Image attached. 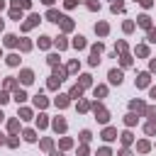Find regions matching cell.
I'll return each mask as SVG.
<instances>
[{"label": "cell", "instance_id": "cb8c5ba5", "mask_svg": "<svg viewBox=\"0 0 156 156\" xmlns=\"http://www.w3.org/2000/svg\"><path fill=\"white\" fill-rule=\"evenodd\" d=\"M3 103H8V93H0V105Z\"/></svg>", "mask_w": 156, "mask_h": 156}, {"label": "cell", "instance_id": "7c38bea8", "mask_svg": "<svg viewBox=\"0 0 156 156\" xmlns=\"http://www.w3.org/2000/svg\"><path fill=\"white\" fill-rule=\"evenodd\" d=\"M146 83H149V76L142 73V76H139V81H136V86H146Z\"/></svg>", "mask_w": 156, "mask_h": 156}, {"label": "cell", "instance_id": "603a6c76", "mask_svg": "<svg viewBox=\"0 0 156 156\" xmlns=\"http://www.w3.org/2000/svg\"><path fill=\"white\" fill-rule=\"evenodd\" d=\"M154 132H156V124H154V122H151V124H146V134H154Z\"/></svg>", "mask_w": 156, "mask_h": 156}, {"label": "cell", "instance_id": "ba28073f", "mask_svg": "<svg viewBox=\"0 0 156 156\" xmlns=\"http://www.w3.org/2000/svg\"><path fill=\"white\" fill-rule=\"evenodd\" d=\"M5 44H8V46H15V44H17V37H15V34H8V37H5Z\"/></svg>", "mask_w": 156, "mask_h": 156}, {"label": "cell", "instance_id": "d4e9b609", "mask_svg": "<svg viewBox=\"0 0 156 156\" xmlns=\"http://www.w3.org/2000/svg\"><path fill=\"white\" fill-rule=\"evenodd\" d=\"M149 117H151V120H156V107H151V110H149Z\"/></svg>", "mask_w": 156, "mask_h": 156}, {"label": "cell", "instance_id": "8992f818", "mask_svg": "<svg viewBox=\"0 0 156 156\" xmlns=\"http://www.w3.org/2000/svg\"><path fill=\"white\" fill-rule=\"evenodd\" d=\"M37 20H39L37 15H29V20H27V22H25V29H29V27H34V25H37Z\"/></svg>", "mask_w": 156, "mask_h": 156}, {"label": "cell", "instance_id": "52a82bcc", "mask_svg": "<svg viewBox=\"0 0 156 156\" xmlns=\"http://www.w3.org/2000/svg\"><path fill=\"white\" fill-rule=\"evenodd\" d=\"M73 46H76V49H83V46H86V39H83V37H76V39H73Z\"/></svg>", "mask_w": 156, "mask_h": 156}, {"label": "cell", "instance_id": "30bf717a", "mask_svg": "<svg viewBox=\"0 0 156 156\" xmlns=\"http://www.w3.org/2000/svg\"><path fill=\"white\" fill-rule=\"evenodd\" d=\"M139 25H142V27H151V20H149L146 15H142V17H139Z\"/></svg>", "mask_w": 156, "mask_h": 156}, {"label": "cell", "instance_id": "7402d4cb", "mask_svg": "<svg viewBox=\"0 0 156 156\" xmlns=\"http://www.w3.org/2000/svg\"><path fill=\"white\" fill-rule=\"evenodd\" d=\"M56 44H58V49H64V46H66V39H64V37H58V39H56Z\"/></svg>", "mask_w": 156, "mask_h": 156}, {"label": "cell", "instance_id": "4316f807", "mask_svg": "<svg viewBox=\"0 0 156 156\" xmlns=\"http://www.w3.org/2000/svg\"><path fill=\"white\" fill-rule=\"evenodd\" d=\"M3 142H5V134H0V144H3Z\"/></svg>", "mask_w": 156, "mask_h": 156}, {"label": "cell", "instance_id": "5bb4252c", "mask_svg": "<svg viewBox=\"0 0 156 156\" xmlns=\"http://www.w3.org/2000/svg\"><path fill=\"white\" fill-rule=\"evenodd\" d=\"M39 107H46V98H42V95H37V100H34Z\"/></svg>", "mask_w": 156, "mask_h": 156}, {"label": "cell", "instance_id": "9a60e30c", "mask_svg": "<svg viewBox=\"0 0 156 156\" xmlns=\"http://www.w3.org/2000/svg\"><path fill=\"white\" fill-rule=\"evenodd\" d=\"M49 20H54V22H58L61 17H58V12H56V10H49Z\"/></svg>", "mask_w": 156, "mask_h": 156}, {"label": "cell", "instance_id": "7a4b0ae2", "mask_svg": "<svg viewBox=\"0 0 156 156\" xmlns=\"http://www.w3.org/2000/svg\"><path fill=\"white\" fill-rule=\"evenodd\" d=\"M95 115H98V120H100V122H107V112H105L103 107H98V105H95Z\"/></svg>", "mask_w": 156, "mask_h": 156}, {"label": "cell", "instance_id": "d6986e66", "mask_svg": "<svg viewBox=\"0 0 156 156\" xmlns=\"http://www.w3.org/2000/svg\"><path fill=\"white\" fill-rule=\"evenodd\" d=\"M95 32H100V34H107V25H98Z\"/></svg>", "mask_w": 156, "mask_h": 156}, {"label": "cell", "instance_id": "3957f363", "mask_svg": "<svg viewBox=\"0 0 156 156\" xmlns=\"http://www.w3.org/2000/svg\"><path fill=\"white\" fill-rule=\"evenodd\" d=\"M32 81H34L32 71H22V83H32Z\"/></svg>", "mask_w": 156, "mask_h": 156}, {"label": "cell", "instance_id": "44dd1931", "mask_svg": "<svg viewBox=\"0 0 156 156\" xmlns=\"http://www.w3.org/2000/svg\"><path fill=\"white\" fill-rule=\"evenodd\" d=\"M122 142H124V144H129V142H132V134H129V132H124V134H122Z\"/></svg>", "mask_w": 156, "mask_h": 156}, {"label": "cell", "instance_id": "5b68a950", "mask_svg": "<svg viewBox=\"0 0 156 156\" xmlns=\"http://www.w3.org/2000/svg\"><path fill=\"white\" fill-rule=\"evenodd\" d=\"M115 136H117V132H115V129H105V134H103V139H107V142H112V139H115Z\"/></svg>", "mask_w": 156, "mask_h": 156}, {"label": "cell", "instance_id": "6da1fadb", "mask_svg": "<svg viewBox=\"0 0 156 156\" xmlns=\"http://www.w3.org/2000/svg\"><path fill=\"white\" fill-rule=\"evenodd\" d=\"M110 83H122V71H110Z\"/></svg>", "mask_w": 156, "mask_h": 156}, {"label": "cell", "instance_id": "4dcf8cb0", "mask_svg": "<svg viewBox=\"0 0 156 156\" xmlns=\"http://www.w3.org/2000/svg\"><path fill=\"white\" fill-rule=\"evenodd\" d=\"M0 122H3V112H0Z\"/></svg>", "mask_w": 156, "mask_h": 156}, {"label": "cell", "instance_id": "4fadbf2b", "mask_svg": "<svg viewBox=\"0 0 156 156\" xmlns=\"http://www.w3.org/2000/svg\"><path fill=\"white\" fill-rule=\"evenodd\" d=\"M25 139H27V142H34V139H37V134H34L32 129H27V132H25Z\"/></svg>", "mask_w": 156, "mask_h": 156}, {"label": "cell", "instance_id": "277c9868", "mask_svg": "<svg viewBox=\"0 0 156 156\" xmlns=\"http://www.w3.org/2000/svg\"><path fill=\"white\" fill-rule=\"evenodd\" d=\"M54 129H56V132H64V129H66V122H64V120H54Z\"/></svg>", "mask_w": 156, "mask_h": 156}, {"label": "cell", "instance_id": "ffe728a7", "mask_svg": "<svg viewBox=\"0 0 156 156\" xmlns=\"http://www.w3.org/2000/svg\"><path fill=\"white\" fill-rule=\"evenodd\" d=\"M37 122H39V127H46V115H39Z\"/></svg>", "mask_w": 156, "mask_h": 156}, {"label": "cell", "instance_id": "8fae6325", "mask_svg": "<svg viewBox=\"0 0 156 156\" xmlns=\"http://www.w3.org/2000/svg\"><path fill=\"white\" fill-rule=\"evenodd\" d=\"M56 105H58V107H66V105H68V100H66V95H61V98H56Z\"/></svg>", "mask_w": 156, "mask_h": 156}, {"label": "cell", "instance_id": "f1b7e54d", "mask_svg": "<svg viewBox=\"0 0 156 156\" xmlns=\"http://www.w3.org/2000/svg\"><path fill=\"white\" fill-rule=\"evenodd\" d=\"M51 156H64V154H51Z\"/></svg>", "mask_w": 156, "mask_h": 156}, {"label": "cell", "instance_id": "2e32d148", "mask_svg": "<svg viewBox=\"0 0 156 156\" xmlns=\"http://www.w3.org/2000/svg\"><path fill=\"white\" fill-rule=\"evenodd\" d=\"M15 100H17V103H25V100H27V95H25V93H22V90H20V93H17V95H15Z\"/></svg>", "mask_w": 156, "mask_h": 156}, {"label": "cell", "instance_id": "83f0119b", "mask_svg": "<svg viewBox=\"0 0 156 156\" xmlns=\"http://www.w3.org/2000/svg\"><path fill=\"white\" fill-rule=\"evenodd\" d=\"M44 3H46V5H51V3H54V0H44Z\"/></svg>", "mask_w": 156, "mask_h": 156}, {"label": "cell", "instance_id": "f546056e", "mask_svg": "<svg viewBox=\"0 0 156 156\" xmlns=\"http://www.w3.org/2000/svg\"><path fill=\"white\" fill-rule=\"evenodd\" d=\"M0 29H3V20H0Z\"/></svg>", "mask_w": 156, "mask_h": 156}, {"label": "cell", "instance_id": "ac0fdd59", "mask_svg": "<svg viewBox=\"0 0 156 156\" xmlns=\"http://www.w3.org/2000/svg\"><path fill=\"white\" fill-rule=\"evenodd\" d=\"M71 98H81V86H76V88L71 90Z\"/></svg>", "mask_w": 156, "mask_h": 156}, {"label": "cell", "instance_id": "e0dca14e", "mask_svg": "<svg viewBox=\"0 0 156 156\" xmlns=\"http://www.w3.org/2000/svg\"><path fill=\"white\" fill-rule=\"evenodd\" d=\"M39 46L46 49V46H49V37H42V39H39Z\"/></svg>", "mask_w": 156, "mask_h": 156}, {"label": "cell", "instance_id": "9c48e42d", "mask_svg": "<svg viewBox=\"0 0 156 156\" xmlns=\"http://www.w3.org/2000/svg\"><path fill=\"white\" fill-rule=\"evenodd\" d=\"M8 64H10V66H17V64H20V56H17V54H10V56H8Z\"/></svg>", "mask_w": 156, "mask_h": 156}, {"label": "cell", "instance_id": "484cf974", "mask_svg": "<svg viewBox=\"0 0 156 156\" xmlns=\"http://www.w3.org/2000/svg\"><path fill=\"white\" fill-rule=\"evenodd\" d=\"M151 98H156V88H151Z\"/></svg>", "mask_w": 156, "mask_h": 156}]
</instances>
